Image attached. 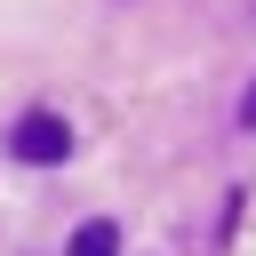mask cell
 <instances>
[{
	"label": "cell",
	"instance_id": "3957f363",
	"mask_svg": "<svg viewBox=\"0 0 256 256\" xmlns=\"http://www.w3.org/2000/svg\"><path fill=\"white\" fill-rule=\"evenodd\" d=\"M240 128H256V80H248V96H240Z\"/></svg>",
	"mask_w": 256,
	"mask_h": 256
},
{
	"label": "cell",
	"instance_id": "7a4b0ae2",
	"mask_svg": "<svg viewBox=\"0 0 256 256\" xmlns=\"http://www.w3.org/2000/svg\"><path fill=\"white\" fill-rule=\"evenodd\" d=\"M72 256H120V232H112L104 216H88V224L72 232Z\"/></svg>",
	"mask_w": 256,
	"mask_h": 256
},
{
	"label": "cell",
	"instance_id": "6da1fadb",
	"mask_svg": "<svg viewBox=\"0 0 256 256\" xmlns=\"http://www.w3.org/2000/svg\"><path fill=\"white\" fill-rule=\"evenodd\" d=\"M8 152H16V160H32V168H56V160L72 152V128H64L56 112H24V120H16V136H8Z\"/></svg>",
	"mask_w": 256,
	"mask_h": 256
}]
</instances>
